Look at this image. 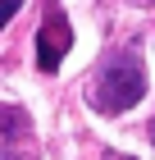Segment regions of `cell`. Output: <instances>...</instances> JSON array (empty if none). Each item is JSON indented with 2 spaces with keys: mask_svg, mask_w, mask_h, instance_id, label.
Masks as SVG:
<instances>
[{
  "mask_svg": "<svg viewBox=\"0 0 155 160\" xmlns=\"http://www.w3.org/2000/svg\"><path fill=\"white\" fill-rule=\"evenodd\" d=\"M69 46H73V28H69V18H64L60 9H50L46 23H41V32H36V69H41V73H55V69H60V60L69 55Z\"/></svg>",
  "mask_w": 155,
  "mask_h": 160,
  "instance_id": "2",
  "label": "cell"
},
{
  "mask_svg": "<svg viewBox=\"0 0 155 160\" xmlns=\"http://www.w3.org/2000/svg\"><path fill=\"white\" fill-rule=\"evenodd\" d=\"M0 160H36L32 151H14V147H0Z\"/></svg>",
  "mask_w": 155,
  "mask_h": 160,
  "instance_id": "5",
  "label": "cell"
},
{
  "mask_svg": "<svg viewBox=\"0 0 155 160\" xmlns=\"http://www.w3.org/2000/svg\"><path fill=\"white\" fill-rule=\"evenodd\" d=\"M18 9H23V0H0V28L9 23V18H14Z\"/></svg>",
  "mask_w": 155,
  "mask_h": 160,
  "instance_id": "4",
  "label": "cell"
},
{
  "mask_svg": "<svg viewBox=\"0 0 155 160\" xmlns=\"http://www.w3.org/2000/svg\"><path fill=\"white\" fill-rule=\"evenodd\" d=\"M146 5H155V0H146Z\"/></svg>",
  "mask_w": 155,
  "mask_h": 160,
  "instance_id": "7",
  "label": "cell"
},
{
  "mask_svg": "<svg viewBox=\"0 0 155 160\" xmlns=\"http://www.w3.org/2000/svg\"><path fill=\"white\" fill-rule=\"evenodd\" d=\"M27 128V119L18 110H14V105H0V137H18Z\"/></svg>",
  "mask_w": 155,
  "mask_h": 160,
  "instance_id": "3",
  "label": "cell"
},
{
  "mask_svg": "<svg viewBox=\"0 0 155 160\" xmlns=\"http://www.w3.org/2000/svg\"><path fill=\"white\" fill-rule=\"evenodd\" d=\"M142 92H146V73L137 64H114L96 82V105L105 114H123V110H132L142 101Z\"/></svg>",
  "mask_w": 155,
  "mask_h": 160,
  "instance_id": "1",
  "label": "cell"
},
{
  "mask_svg": "<svg viewBox=\"0 0 155 160\" xmlns=\"http://www.w3.org/2000/svg\"><path fill=\"white\" fill-rule=\"evenodd\" d=\"M151 147H155V119H151Z\"/></svg>",
  "mask_w": 155,
  "mask_h": 160,
  "instance_id": "6",
  "label": "cell"
}]
</instances>
